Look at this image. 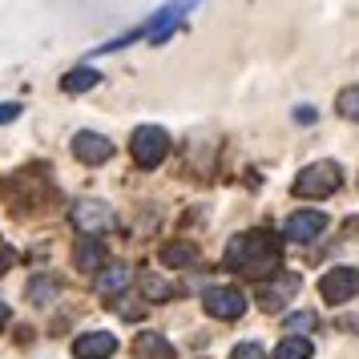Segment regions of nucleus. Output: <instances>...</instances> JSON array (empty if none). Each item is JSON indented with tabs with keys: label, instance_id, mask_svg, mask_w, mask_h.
<instances>
[{
	"label": "nucleus",
	"instance_id": "nucleus-15",
	"mask_svg": "<svg viewBox=\"0 0 359 359\" xmlns=\"http://www.w3.org/2000/svg\"><path fill=\"white\" fill-rule=\"evenodd\" d=\"M97 81H101V73H97V69L77 65V69H69L65 77H61V89H65V93H85V89H93Z\"/></svg>",
	"mask_w": 359,
	"mask_h": 359
},
{
	"label": "nucleus",
	"instance_id": "nucleus-16",
	"mask_svg": "<svg viewBox=\"0 0 359 359\" xmlns=\"http://www.w3.org/2000/svg\"><path fill=\"white\" fill-rule=\"evenodd\" d=\"M57 291H61V283H57L53 275H36L33 283H29V303L45 307V303H53V299H57Z\"/></svg>",
	"mask_w": 359,
	"mask_h": 359
},
{
	"label": "nucleus",
	"instance_id": "nucleus-20",
	"mask_svg": "<svg viewBox=\"0 0 359 359\" xmlns=\"http://www.w3.org/2000/svg\"><path fill=\"white\" fill-rule=\"evenodd\" d=\"M230 359H266V351H262V343H238Z\"/></svg>",
	"mask_w": 359,
	"mask_h": 359
},
{
	"label": "nucleus",
	"instance_id": "nucleus-1",
	"mask_svg": "<svg viewBox=\"0 0 359 359\" xmlns=\"http://www.w3.org/2000/svg\"><path fill=\"white\" fill-rule=\"evenodd\" d=\"M226 266L238 271V275L250 278H275L278 266H283V243H278L271 230H246V234H234L226 246Z\"/></svg>",
	"mask_w": 359,
	"mask_h": 359
},
{
	"label": "nucleus",
	"instance_id": "nucleus-21",
	"mask_svg": "<svg viewBox=\"0 0 359 359\" xmlns=\"http://www.w3.org/2000/svg\"><path fill=\"white\" fill-rule=\"evenodd\" d=\"M311 327H315V315H307V311L287 319V331H311Z\"/></svg>",
	"mask_w": 359,
	"mask_h": 359
},
{
	"label": "nucleus",
	"instance_id": "nucleus-19",
	"mask_svg": "<svg viewBox=\"0 0 359 359\" xmlns=\"http://www.w3.org/2000/svg\"><path fill=\"white\" fill-rule=\"evenodd\" d=\"M335 109H339V117H347V121H359V85H347L339 97H335Z\"/></svg>",
	"mask_w": 359,
	"mask_h": 359
},
{
	"label": "nucleus",
	"instance_id": "nucleus-2",
	"mask_svg": "<svg viewBox=\"0 0 359 359\" xmlns=\"http://www.w3.org/2000/svg\"><path fill=\"white\" fill-rule=\"evenodd\" d=\"M339 182H343L339 162H311L294 178V194L299 198H327V194L339 190Z\"/></svg>",
	"mask_w": 359,
	"mask_h": 359
},
{
	"label": "nucleus",
	"instance_id": "nucleus-25",
	"mask_svg": "<svg viewBox=\"0 0 359 359\" xmlns=\"http://www.w3.org/2000/svg\"><path fill=\"white\" fill-rule=\"evenodd\" d=\"M8 319H13V311H8V303H0V331L8 327Z\"/></svg>",
	"mask_w": 359,
	"mask_h": 359
},
{
	"label": "nucleus",
	"instance_id": "nucleus-10",
	"mask_svg": "<svg viewBox=\"0 0 359 359\" xmlns=\"http://www.w3.org/2000/svg\"><path fill=\"white\" fill-rule=\"evenodd\" d=\"M117 351V335L109 331H85L73 339V359H109Z\"/></svg>",
	"mask_w": 359,
	"mask_h": 359
},
{
	"label": "nucleus",
	"instance_id": "nucleus-4",
	"mask_svg": "<svg viewBox=\"0 0 359 359\" xmlns=\"http://www.w3.org/2000/svg\"><path fill=\"white\" fill-rule=\"evenodd\" d=\"M73 226L81 230L85 238H97V234H109V230L117 226V214L105 206V202H97V198H85V202H77L73 206Z\"/></svg>",
	"mask_w": 359,
	"mask_h": 359
},
{
	"label": "nucleus",
	"instance_id": "nucleus-11",
	"mask_svg": "<svg viewBox=\"0 0 359 359\" xmlns=\"http://www.w3.org/2000/svg\"><path fill=\"white\" fill-rule=\"evenodd\" d=\"M130 278H133V271L126 266V262H105L97 271V294H121L126 287H130Z\"/></svg>",
	"mask_w": 359,
	"mask_h": 359
},
{
	"label": "nucleus",
	"instance_id": "nucleus-13",
	"mask_svg": "<svg viewBox=\"0 0 359 359\" xmlns=\"http://www.w3.org/2000/svg\"><path fill=\"white\" fill-rule=\"evenodd\" d=\"M133 351H137V359H174V343L165 335H158V331H142Z\"/></svg>",
	"mask_w": 359,
	"mask_h": 359
},
{
	"label": "nucleus",
	"instance_id": "nucleus-9",
	"mask_svg": "<svg viewBox=\"0 0 359 359\" xmlns=\"http://www.w3.org/2000/svg\"><path fill=\"white\" fill-rule=\"evenodd\" d=\"M327 218L323 210H299L287 218V226H283V238H291V243H315L319 234L327 230Z\"/></svg>",
	"mask_w": 359,
	"mask_h": 359
},
{
	"label": "nucleus",
	"instance_id": "nucleus-8",
	"mask_svg": "<svg viewBox=\"0 0 359 359\" xmlns=\"http://www.w3.org/2000/svg\"><path fill=\"white\" fill-rule=\"evenodd\" d=\"M73 158L81 165H101L114 158V142L105 133H93V130H81L73 137Z\"/></svg>",
	"mask_w": 359,
	"mask_h": 359
},
{
	"label": "nucleus",
	"instance_id": "nucleus-7",
	"mask_svg": "<svg viewBox=\"0 0 359 359\" xmlns=\"http://www.w3.org/2000/svg\"><path fill=\"white\" fill-rule=\"evenodd\" d=\"M194 4H198V0H170V4H165L162 13H158L154 20H146V25H142V29H137L133 36H149V41H165V36H170V29H174V25H178V20L186 17V13H190Z\"/></svg>",
	"mask_w": 359,
	"mask_h": 359
},
{
	"label": "nucleus",
	"instance_id": "nucleus-3",
	"mask_svg": "<svg viewBox=\"0 0 359 359\" xmlns=\"http://www.w3.org/2000/svg\"><path fill=\"white\" fill-rule=\"evenodd\" d=\"M133 162L142 165V170H158L165 162V154H170V133L162 126H142V130H133Z\"/></svg>",
	"mask_w": 359,
	"mask_h": 359
},
{
	"label": "nucleus",
	"instance_id": "nucleus-14",
	"mask_svg": "<svg viewBox=\"0 0 359 359\" xmlns=\"http://www.w3.org/2000/svg\"><path fill=\"white\" fill-rule=\"evenodd\" d=\"M73 262H77V271H101L105 266V246L97 238H81L77 250H73Z\"/></svg>",
	"mask_w": 359,
	"mask_h": 359
},
{
	"label": "nucleus",
	"instance_id": "nucleus-6",
	"mask_svg": "<svg viewBox=\"0 0 359 359\" xmlns=\"http://www.w3.org/2000/svg\"><path fill=\"white\" fill-rule=\"evenodd\" d=\"M202 307L214 319H238L246 311V294L238 287H210V291L202 294Z\"/></svg>",
	"mask_w": 359,
	"mask_h": 359
},
{
	"label": "nucleus",
	"instance_id": "nucleus-12",
	"mask_svg": "<svg viewBox=\"0 0 359 359\" xmlns=\"http://www.w3.org/2000/svg\"><path fill=\"white\" fill-rule=\"evenodd\" d=\"M299 291V275H278V283H271V287H262L259 299L266 311H283L287 303H291V294Z\"/></svg>",
	"mask_w": 359,
	"mask_h": 359
},
{
	"label": "nucleus",
	"instance_id": "nucleus-17",
	"mask_svg": "<svg viewBox=\"0 0 359 359\" xmlns=\"http://www.w3.org/2000/svg\"><path fill=\"white\" fill-rule=\"evenodd\" d=\"M198 259V246L194 243H170V246H162V262L165 266H186V262H194Z\"/></svg>",
	"mask_w": 359,
	"mask_h": 359
},
{
	"label": "nucleus",
	"instance_id": "nucleus-22",
	"mask_svg": "<svg viewBox=\"0 0 359 359\" xmlns=\"http://www.w3.org/2000/svg\"><path fill=\"white\" fill-rule=\"evenodd\" d=\"M17 117H20V101H0V126H8Z\"/></svg>",
	"mask_w": 359,
	"mask_h": 359
},
{
	"label": "nucleus",
	"instance_id": "nucleus-18",
	"mask_svg": "<svg viewBox=\"0 0 359 359\" xmlns=\"http://www.w3.org/2000/svg\"><path fill=\"white\" fill-rule=\"evenodd\" d=\"M311 339H303V335H291V339H283L275 347V359H311Z\"/></svg>",
	"mask_w": 359,
	"mask_h": 359
},
{
	"label": "nucleus",
	"instance_id": "nucleus-5",
	"mask_svg": "<svg viewBox=\"0 0 359 359\" xmlns=\"http://www.w3.org/2000/svg\"><path fill=\"white\" fill-rule=\"evenodd\" d=\"M319 294H323L327 303H347V299H355L359 294V271L355 266H335V271H327L319 278Z\"/></svg>",
	"mask_w": 359,
	"mask_h": 359
},
{
	"label": "nucleus",
	"instance_id": "nucleus-23",
	"mask_svg": "<svg viewBox=\"0 0 359 359\" xmlns=\"http://www.w3.org/2000/svg\"><path fill=\"white\" fill-rule=\"evenodd\" d=\"M8 266H13V250H8V246L0 243V275H4Z\"/></svg>",
	"mask_w": 359,
	"mask_h": 359
},
{
	"label": "nucleus",
	"instance_id": "nucleus-24",
	"mask_svg": "<svg viewBox=\"0 0 359 359\" xmlns=\"http://www.w3.org/2000/svg\"><path fill=\"white\" fill-rule=\"evenodd\" d=\"M294 121H315V109H311V105H299V109H294Z\"/></svg>",
	"mask_w": 359,
	"mask_h": 359
}]
</instances>
